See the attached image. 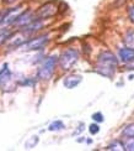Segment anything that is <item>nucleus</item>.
I'll use <instances>...</instances> for the list:
<instances>
[{"instance_id": "5701e85b", "label": "nucleus", "mask_w": 134, "mask_h": 151, "mask_svg": "<svg viewBox=\"0 0 134 151\" xmlns=\"http://www.w3.org/2000/svg\"><path fill=\"white\" fill-rule=\"evenodd\" d=\"M5 14H6V10H4V11H0V25H3V21H4Z\"/></svg>"}, {"instance_id": "423d86ee", "label": "nucleus", "mask_w": 134, "mask_h": 151, "mask_svg": "<svg viewBox=\"0 0 134 151\" xmlns=\"http://www.w3.org/2000/svg\"><path fill=\"white\" fill-rule=\"evenodd\" d=\"M55 12H57V6L54 5V3H47L38 9L36 15L38 19H47L55 15Z\"/></svg>"}, {"instance_id": "9b49d317", "label": "nucleus", "mask_w": 134, "mask_h": 151, "mask_svg": "<svg viewBox=\"0 0 134 151\" xmlns=\"http://www.w3.org/2000/svg\"><path fill=\"white\" fill-rule=\"evenodd\" d=\"M124 43L127 47L134 48V30H129L124 36Z\"/></svg>"}, {"instance_id": "a211bd4d", "label": "nucleus", "mask_w": 134, "mask_h": 151, "mask_svg": "<svg viewBox=\"0 0 134 151\" xmlns=\"http://www.w3.org/2000/svg\"><path fill=\"white\" fill-rule=\"evenodd\" d=\"M92 120L94 122H96V123H102L105 120V116H104V114L102 113H100V111H97V113H95V114H92Z\"/></svg>"}, {"instance_id": "39448f33", "label": "nucleus", "mask_w": 134, "mask_h": 151, "mask_svg": "<svg viewBox=\"0 0 134 151\" xmlns=\"http://www.w3.org/2000/svg\"><path fill=\"white\" fill-rule=\"evenodd\" d=\"M11 82H12V73L9 70V65L5 63L1 70H0V87H1L3 89L10 88ZM12 87H14V86H12Z\"/></svg>"}, {"instance_id": "1a4fd4ad", "label": "nucleus", "mask_w": 134, "mask_h": 151, "mask_svg": "<svg viewBox=\"0 0 134 151\" xmlns=\"http://www.w3.org/2000/svg\"><path fill=\"white\" fill-rule=\"evenodd\" d=\"M32 20H35V19H33V14L30 10H27V11H25V12H20L18 16L16 17V20L14 21V24L17 25V26H25V25H27L28 22H31Z\"/></svg>"}, {"instance_id": "2eb2a0df", "label": "nucleus", "mask_w": 134, "mask_h": 151, "mask_svg": "<svg viewBox=\"0 0 134 151\" xmlns=\"http://www.w3.org/2000/svg\"><path fill=\"white\" fill-rule=\"evenodd\" d=\"M106 150H119V151H123L124 150V146H123V144L121 142V141H114V142H112V144H110L107 147H106Z\"/></svg>"}, {"instance_id": "0eeeda50", "label": "nucleus", "mask_w": 134, "mask_h": 151, "mask_svg": "<svg viewBox=\"0 0 134 151\" xmlns=\"http://www.w3.org/2000/svg\"><path fill=\"white\" fill-rule=\"evenodd\" d=\"M82 81V77L80 74H70V76H67L63 81V84H64L65 88L68 89H73V88L78 87Z\"/></svg>"}, {"instance_id": "aec40b11", "label": "nucleus", "mask_w": 134, "mask_h": 151, "mask_svg": "<svg viewBox=\"0 0 134 151\" xmlns=\"http://www.w3.org/2000/svg\"><path fill=\"white\" fill-rule=\"evenodd\" d=\"M128 16H129V20L132 22H134V5L129 6V9H128Z\"/></svg>"}, {"instance_id": "7ed1b4c3", "label": "nucleus", "mask_w": 134, "mask_h": 151, "mask_svg": "<svg viewBox=\"0 0 134 151\" xmlns=\"http://www.w3.org/2000/svg\"><path fill=\"white\" fill-rule=\"evenodd\" d=\"M78 60H79V51L78 50H74V48L65 50V51L60 55V57L58 58L59 65L63 71L72 70L73 66L78 62Z\"/></svg>"}, {"instance_id": "ddd939ff", "label": "nucleus", "mask_w": 134, "mask_h": 151, "mask_svg": "<svg viewBox=\"0 0 134 151\" xmlns=\"http://www.w3.org/2000/svg\"><path fill=\"white\" fill-rule=\"evenodd\" d=\"M38 141H40V139H38V136L37 135H35V136H31L30 139L25 142V149H27V150H30V149H33L37 144H38Z\"/></svg>"}, {"instance_id": "9d476101", "label": "nucleus", "mask_w": 134, "mask_h": 151, "mask_svg": "<svg viewBox=\"0 0 134 151\" xmlns=\"http://www.w3.org/2000/svg\"><path fill=\"white\" fill-rule=\"evenodd\" d=\"M119 60L123 62V63H129L134 60V48L132 47H125V48H121L119 52Z\"/></svg>"}, {"instance_id": "20e7f679", "label": "nucleus", "mask_w": 134, "mask_h": 151, "mask_svg": "<svg viewBox=\"0 0 134 151\" xmlns=\"http://www.w3.org/2000/svg\"><path fill=\"white\" fill-rule=\"evenodd\" d=\"M48 41H49L48 35H42V36L35 37L32 40L21 43L18 47H20L21 51H37V50H41L46 46Z\"/></svg>"}, {"instance_id": "f03ea898", "label": "nucleus", "mask_w": 134, "mask_h": 151, "mask_svg": "<svg viewBox=\"0 0 134 151\" xmlns=\"http://www.w3.org/2000/svg\"><path fill=\"white\" fill-rule=\"evenodd\" d=\"M58 62V57L55 55H52L47 57L46 60L43 61V63L41 65V67L38 68V73H37V77L42 79V81H48L52 78V76L54 73L55 70V65Z\"/></svg>"}, {"instance_id": "dca6fc26", "label": "nucleus", "mask_w": 134, "mask_h": 151, "mask_svg": "<svg viewBox=\"0 0 134 151\" xmlns=\"http://www.w3.org/2000/svg\"><path fill=\"white\" fill-rule=\"evenodd\" d=\"M11 35L12 34L10 32V31H4V32H0V46L4 45V43L11 37Z\"/></svg>"}, {"instance_id": "6e6552de", "label": "nucleus", "mask_w": 134, "mask_h": 151, "mask_svg": "<svg viewBox=\"0 0 134 151\" xmlns=\"http://www.w3.org/2000/svg\"><path fill=\"white\" fill-rule=\"evenodd\" d=\"M42 27H43V22L41 21V19H35V20L28 22L27 25H25L23 29H22V32L30 35V34L36 32L38 30H41Z\"/></svg>"}, {"instance_id": "4be33fe9", "label": "nucleus", "mask_w": 134, "mask_h": 151, "mask_svg": "<svg viewBox=\"0 0 134 151\" xmlns=\"http://www.w3.org/2000/svg\"><path fill=\"white\" fill-rule=\"evenodd\" d=\"M127 66H125V70H128V71H134V60L132 61V62H129V63H125Z\"/></svg>"}, {"instance_id": "f8f14e48", "label": "nucleus", "mask_w": 134, "mask_h": 151, "mask_svg": "<svg viewBox=\"0 0 134 151\" xmlns=\"http://www.w3.org/2000/svg\"><path fill=\"white\" fill-rule=\"evenodd\" d=\"M64 128H65V125H64V123H63L62 120H55V122L49 124L48 130L49 131H60V130H63Z\"/></svg>"}, {"instance_id": "f3484780", "label": "nucleus", "mask_w": 134, "mask_h": 151, "mask_svg": "<svg viewBox=\"0 0 134 151\" xmlns=\"http://www.w3.org/2000/svg\"><path fill=\"white\" fill-rule=\"evenodd\" d=\"M123 146H124V150H127V151H134V137H129V139L123 144Z\"/></svg>"}, {"instance_id": "6ab92c4d", "label": "nucleus", "mask_w": 134, "mask_h": 151, "mask_svg": "<svg viewBox=\"0 0 134 151\" xmlns=\"http://www.w3.org/2000/svg\"><path fill=\"white\" fill-rule=\"evenodd\" d=\"M89 131H90V134H91V135H96L99 131H100L99 124H91L90 127H89Z\"/></svg>"}, {"instance_id": "4468645a", "label": "nucleus", "mask_w": 134, "mask_h": 151, "mask_svg": "<svg viewBox=\"0 0 134 151\" xmlns=\"http://www.w3.org/2000/svg\"><path fill=\"white\" fill-rule=\"evenodd\" d=\"M122 134L125 137H134V123L127 125V127L124 128V130L122 131Z\"/></svg>"}, {"instance_id": "412c9836", "label": "nucleus", "mask_w": 134, "mask_h": 151, "mask_svg": "<svg viewBox=\"0 0 134 151\" xmlns=\"http://www.w3.org/2000/svg\"><path fill=\"white\" fill-rule=\"evenodd\" d=\"M84 128H85V124H84V123H81V124L79 125V127H78V130H76L75 133H74V135H78L79 133H81V131L84 130Z\"/></svg>"}, {"instance_id": "f257e3e1", "label": "nucleus", "mask_w": 134, "mask_h": 151, "mask_svg": "<svg viewBox=\"0 0 134 151\" xmlns=\"http://www.w3.org/2000/svg\"><path fill=\"white\" fill-rule=\"evenodd\" d=\"M117 66H118V60L116 56L110 51H104L99 55L95 70L104 77L112 78L114 72H116Z\"/></svg>"}]
</instances>
